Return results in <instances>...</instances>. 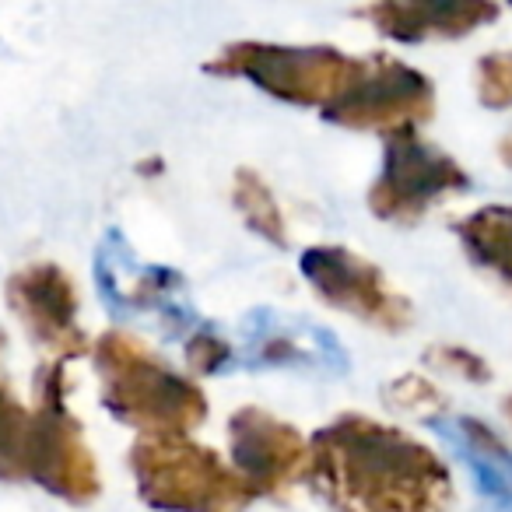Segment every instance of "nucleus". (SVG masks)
<instances>
[{
  "mask_svg": "<svg viewBox=\"0 0 512 512\" xmlns=\"http://www.w3.org/2000/svg\"><path fill=\"white\" fill-rule=\"evenodd\" d=\"M435 432L453 449L456 460L467 467L470 481L481 491L484 502L495 505V512H512V453L509 449L491 432H484L477 421H467V418L435 421Z\"/></svg>",
  "mask_w": 512,
  "mask_h": 512,
  "instance_id": "nucleus-1",
  "label": "nucleus"
}]
</instances>
